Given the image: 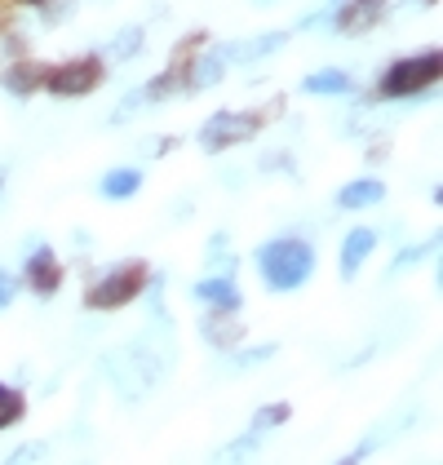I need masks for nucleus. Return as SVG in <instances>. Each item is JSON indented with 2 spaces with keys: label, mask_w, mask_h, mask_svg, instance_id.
Instances as JSON below:
<instances>
[{
  "label": "nucleus",
  "mask_w": 443,
  "mask_h": 465,
  "mask_svg": "<svg viewBox=\"0 0 443 465\" xmlns=\"http://www.w3.org/2000/svg\"><path fill=\"white\" fill-rule=\"evenodd\" d=\"M258 275L271 292H293L315 275V249L306 240H266L258 249Z\"/></svg>",
  "instance_id": "1"
},
{
  "label": "nucleus",
  "mask_w": 443,
  "mask_h": 465,
  "mask_svg": "<svg viewBox=\"0 0 443 465\" xmlns=\"http://www.w3.org/2000/svg\"><path fill=\"white\" fill-rule=\"evenodd\" d=\"M439 72H443L439 49H421L412 58H399L390 72L381 75V98H417L430 84H439Z\"/></svg>",
  "instance_id": "2"
},
{
  "label": "nucleus",
  "mask_w": 443,
  "mask_h": 465,
  "mask_svg": "<svg viewBox=\"0 0 443 465\" xmlns=\"http://www.w3.org/2000/svg\"><path fill=\"white\" fill-rule=\"evenodd\" d=\"M143 284H147V266H143V262H124V266L107 271L98 284H89L84 306H89V311H120V306H129L133 297H143Z\"/></svg>",
  "instance_id": "3"
},
{
  "label": "nucleus",
  "mask_w": 443,
  "mask_h": 465,
  "mask_svg": "<svg viewBox=\"0 0 443 465\" xmlns=\"http://www.w3.org/2000/svg\"><path fill=\"white\" fill-rule=\"evenodd\" d=\"M258 129H261L258 111H218V115H209V120H204V129H200V146H204V151H226V146L249 143Z\"/></svg>",
  "instance_id": "4"
},
{
  "label": "nucleus",
  "mask_w": 443,
  "mask_h": 465,
  "mask_svg": "<svg viewBox=\"0 0 443 465\" xmlns=\"http://www.w3.org/2000/svg\"><path fill=\"white\" fill-rule=\"evenodd\" d=\"M103 84V63L98 58H75V63H63L54 72H44V89L58 94V98H84Z\"/></svg>",
  "instance_id": "5"
},
{
  "label": "nucleus",
  "mask_w": 443,
  "mask_h": 465,
  "mask_svg": "<svg viewBox=\"0 0 443 465\" xmlns=\"http://www.w3.org/2000/svg\"><path fill=\"white\" fill-rule=\"evenodd\" d=\"M381 14H386V0H346L341 9H332V27L346 36H364L381 23Z\"/></svg>",
  "instance_id": "6"
},
{
  "label": "nucleus",
  "mask_w": 443,
  "mask_h": 465,
  "mask_svg": "<svg viewBox=\"0 0 443 465\" xmlns=\"http://www.w3.org/2000/svg\"><path fill=\"white\" fill-rule=\"evenodd\" d=\"M23 275H27V288H36L40 297H49V292H58V288H63V262L54 257V249L36 244L32 257L23 262Z\"/></svg>",
  "instance_id": "7"
},
{
  "label": "nucleus",
  "mask_w": 443,
  "mask_h": 465,
  "mask_svg": "<svg viewBox=\"0 0 443 465\" xmlns=\"http://www.w3.org/2000/svg\"><path fill=\"white\" fill-rule=\"evenodd\" d=\"M284 45H289L284 32H261V36L244 40V45H222V58H226V63H235V67H253V63H261V58L280 54Z\"/></svg>",
  "instance_id": "8"
},
{
  "label": "nucleus",
  "mask_w": 443,
  "mask_h": 465,
  "mask_svg": "<svg viewBox=\"0 0 443 465\" xmlns=\"http://www.w3.org/2000/svg\"><path fill=\"white\" fill-rule=\"evenodd\" d=\"M191 297H195L200 306H209V311H240V306H244V292H240V284H235L231 275L200 280V284L191 288Z\"/></svg>",
  "instance_id": "9"
},
{
  "label": "nucleus",
  "mask_w": 443,
  "mask_h": 465,
  "mask_svg": "<svg viewBox=\"0 0 443 465\" xmlns=\"http://www.w3.org/2000/svg\"><path fill=\"white\" fill-rule=\"evenodd\" d=\"M372 249H377V231H372V226H355V231L341 240V280H355Z\"/></svg>",
  "instance_id": "10"
},
{
  "label": "nucleus",
  "mask_w": 443,
  "mask_h": 465,
  "mask_svg": "<svg viewBox=\"0 0 443 465\" xmlns=\"http://www.w3.org/2000/svg\"><path fill=\"white\" fill-rule=\"evenodd\" d=\"M222 75H226V58H222V49H209V54L191 58V67H186L182 84L200 94V89H213V84H222Z\"/></svg>",
  "instance_id": "11"
},
{
  "label": "nucleus",
  "mask_w": 443,
  "mask_h": 465,
  "mask_svg": "<svg viewBox=\"0 0 443 465\" xmlns=\"http://www.w3.org/2000/svg\"><path fill=\"white\" fill-rule=\"evenodd\" d=\"M200 332H204L209 346H222V351H231V346L244 341V323L235 320V311H213L209 320L200 323Z\"/></svg>",
  "instance_id": "12"
},
{
  "label": "nucleus",
  "mask_w": 443,
  "mask_h": 465,
  "mask_svg": "<svg viewBox=\"0 0 443 465\" xmlns=\"http://www.w3.org/2000/svg\"><path fill=\"white\" fill-rule=\"evenodd\" d=\"M301 89L310 94V98H346L350 89H355V80L350 72H337V67H324V72H310L301 80Z\"/></svg>",
  "instance_id": "13"
},
{
  "label": "nucleus",
  "mask_w": 443,
  "mask_h": 465,
  "mask_svg": "<svg viewBox=\"0 0 443 465\" xmlns=\"http://www.w3.org/2000/svg\"><path fill=\"white\" fill-rule=\"evenodd\" d=\"M0 84H5L9 98H32L36 89H44V67H36V63H14L9 72L0 75Z\"/></svg>",
  "instance_id": "14"
},
{
  "label": "nucleus",
  "mask_w": 443,
  "mask_h": 465,
  "mask_svg": "<svg viewBox=\"0 0 443 465\" xmlns=\"http://www.w3.org/2000/svg\"><path fill=\"white\" fill-rule=\"evenodd\" d=\"M386 200V186L377 178H355L341 186V195H337V204L341 209H372V204H381Z\"/></svg>",
  "instance_id": "15"
},
{
  "label": "nucleus",
  "mask_w": 443,
  "mask_h": 465,
  "mask_svg": "<svg viewBox=\"0 0 443 465\" xmlns=\"http://www.w3.org/2000/svg\"><path fill=\"white\" fill-rule=\"evenodd\" d=\"M143 191V173L138 169H111L107 178L98 182V195L111 200V204H120V200H133Z\"/></svg>",
  "instance_id": "16"
},
{
  "label": "nucleus",
  "mask_w": 443,
  "mask_h": 465,
  "mask_svg": "<svg viewBox=\"0 0 443 465\" xmlns=\"http://www.w3.org/2000/svg\"><path fill=\"white\" fill-rule=\"evenodd\" d=\"M143 40H147V32H143V27H120V32H115V40H111V58H115V63L138 58V54H143Z\"/></svg>",
  "instance_id": "17"
},
{
  "label": "nucleus",
  "mask_w": 443,
  "mask_h": 465,
  "mask_svg": "<svg viewBox=\"0 0 443 465\" xmlns=\"http://www.w3.org/2000/svg\"><path fill=\"white\" fill-rule=\"evenodd\" d=\"M23 412H27V399L14 391V386H0V430L18 426V421H23Z\"/></svg>",
  "instance_id": "18"
},
{
  "label": "nucleus",
  "mask_w": 443,
  "mask_h": 465,
  "mask_svg": "<svg viewBox=\"0 0 443 465\" xmlns=\"http://www.w3.org/2000/svg\"><path fill=\"white\" fill-rule=\"evenodd\" d=\"M435 249V244H412V249H399V257L386 266V280H399L404 271H412V266H421V257Z\"/></svg>",
  "instance_id": "19"
},
{
  "label": "nucleus",
  "mask_w": 443,
  "mask_h": 465,
  "mask_svg": "<svg viewBox=\"0 0 443 465\" xmlns=\"http://www.w3.org/2000/svg\"><path fill=\"white\" fill-rule=\"evenodd\" d=\"M178 84H182V75L164 72V75H155L147 89H143V98H147V103H164V98H173V94H178Z\"/></svg>",
  "instance_id": "20"
},
{
  "label": "nucleus",
  "mask_w": 443,
  "mask_h": 465,
  "mask_svg": "<svg viewBox=\"0 0 443 465\" xmlns=\"http://www.w3.org/2000/svg\"><path fill=\"white\" fill-rule=\"evenodd\" d=\"M289 412H293V408H289V403H271V408H261L258 417H253V430H271V426H284V421H289Z\"/></svg>",
  "instance_id": "21"
},
{
  "label": "nucleus",
  "mask_w": 443,
  "mask_h": 465,
  "mask_svg": "<svg viewBox=\"0 0 443 465\" xmlns=\"http://www.w3.org/2000/svg\"><path fill=\"white\" fill-rule=\"evenodd\" d=\"M258 430H249V434H244V439H240V443H226V448H222V461H235V457H249V452H253V448H258Z\"/></svg>",
  "instance_id": "22"
},
{
  "label": "nucleus",
  "mask_w": 443,
  "mask_h": 465,
  "mask_svg": "<svg viewBox=\"0 0 443 465\" xmlns=\"http://www.w3.org/2000/svg\"><path fill=\"white\" fill-rule=\"evenodd\" d=\"M271 355H275V346H258V351H240V355L231 359V368H235V372H249L253 363H261V359H271Z\"/></svg>",
  "instance_id": "23"
},
{
  "label": "nucleus",
  "mask_w": 443,
  "mask_h": 465,
  "mask_svg": "<svg viewBox=\"0 0 443 465\" xmlns=\"http://www.w3.org/2000/svg\"><path fill=\"white\" fill-rule=\"evenodd\" d=\"M72 9H75V0H49L44 5V23H67Z\"/></svg>",
  "instance_id": "24"
},
{
  "label": "nucleus",
  "mask_w": 443,
  "mask_h": 465,
  "mask_svg": "<svg viewBox=\"0 0 443 465\" xmlns=\"http://www.w3.org/2000/svg\"><path fill=\"white\" fill-rule=\"evenodd\" d=\"M301 32H320V27H332V9H320V14H306L301 23H297Z\"/></svg>",
  "instance_id": "25"
},
{
  "label": "nucleus",
  "mask_w": 443,
  "mask_h": 465,
  "mask_svg": "<svg viewBox=\"0 0 443 465\" xmlns=\"http://www.w3.org/2000/svg\"><path fill=\"white\" fill-rule=\"evenodd\" d=\"M40 457H44V443H27V448H14V452H9V461H14V465L40 461Z\"/></svg>",
  "instance_id": "26"
},
{
  "label": "nucleus",
  "mask_w": 443,
  "mask_h": 465,
  "mask_svg": "<svg viewBox=\"0 0 443 465\" xmlns=\"http://www.w3.org/2000/svg\"><path fill=\"white\" fill-rule=\"evenodd\" d=\"M14 292H18V280H14L9 271H0V311H9V302H14Z\"/></svg>",
  "instance_id": "27"
},
{
  "label": "nucleus",
  "mask_w": 443,
  "mask_h": 465,
  "mask_svg": "<svg viewBox=\"0 0 443 465\" xmlns=\"http://www.w3.org/2000/svg\"><path fill=\"white\" fill-rule=\"evenodd\" d=\"M0 32H5V5H0Z\"/></svg>",
  "instance_id": "28"
},
{
  "label": "nucleus",
  "mask_w": 443,
  "mask_h": 465,
  "mask_svg": "<svg viewBox=\"0 0 443 465\" xmlns=\"http://www.w3.org/2000/svg\"><path fill=\"white\" fill-rule=\"evenodd\" d=\"M412 5H435V0H412Z\"/></svg>",
  "instance_id": "29"
},
{
  "label": "nucleus",
  "mask_w": 443,
  "mask_h": 465,
  "mask_svg": "<svg viewBox=\"0 0 443 465\" xmlns=\"http://www.w3.org/2000/svg\"><path fill=\"white\" fill-rule=\"evenodd\" d=\"M253 5H275V0H253Z\"/></svg>",
  "instance_id": "30"
},
{
  "label": "nucleus",
  "mask_w": 443,
  "mask_h": 465,
  "mask_svg": "<svg viewBox=\"0 0 443 465\" xmlns=\"http://www.w3.org/2000/svg\"><path fill=\"white\" fill-rule=\"evenodd\" d=\"M18 5H40V0H18Z\"/></svg>",
  "instance_id": "31"
},
{
  "label": "nucleus",
  "mask_w": 443,
  "mask_h": 465,
  "mask_svg": "<svg viewBox=\"0 0 443 465\" xmlns=\"http://www.w3.org/2000/svg\"><path fill=\"white\" fill-rule=\"evenodd\" d=\"M0 191H5V173H0Z\"/></svg>",
  "instance_id": "32"
},
{
  "label": "nucleus",
  "mask_w": 443,
  "mask_h": 465,
  "mask_svg": "<svg viewBox=\"0 0 443 465\" xmlns=\"http://www.w3.org/2000/svg\"><path fill=\"white\" fill-rule=\"evenodd\" d=\"M332 5H346V0H332Z\"/></svg>",
  "instance_id": "33"
}]
</instances>
